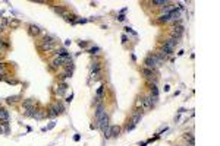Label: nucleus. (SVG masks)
<instances>
[{
    "mask_svg": "<svg viewBox=\"0 0 220 146\" xmlns=\"http://www.w3.org/2000/svg\"><path fill=\"white\" fill-rule=\"evenodd\" d=\"M160 62L157 60V57H156V54H150L145 60H144V67H147V69H151V70H154L156 67H157V64H159Z\"/></svg>",
    "mask_w": 220,
    "mask_h": 146,
    "instance_id": "nucleus-1",
    "label": "nucleus"
},
{
    "mask_svg": "<svg viewBox=\"0 0 220 146\" xmlns=\"http://www.w3.org/2000/svg\"><path fill=\"white\" fill-rule=\"evenodd\" d=\"M154 105V99L153 97H144V102H142V111L145 110H151Z\"/></svg>",
    "mask_w": 220,
    "mask_h": 146,
    "instance_id": "nucleus-2",
    "label": "nucleus"
},
{
    "mask_svg": "<svg viewBox=\"0 0 220 146\" xmlns=\"http://www.w3.org/2000/svg\"><path fill=\"white\" fill-rule=\"evenodd\" d=\"M56 48V44H51V42H45L41 39V42H40V50L41 51H53Z\"/></svg>",
    "mask_w": 220,
    "mask_h": 146,
    "instance_id": "nucleus-3",
    "label": "nucleus"
},
{
    "mask_svg": "<svg viewBox=\"0 0 220 146\" xmlns=\"http://www.w3.org/2000/svg\"><path fill=\"white\" fill-rule=\"evenodd\" d=\"M182 32H183V28H182V26H175V28H172V31H170V35H172V38L180 39Z\"/></svg>",
    "mask_w": 220,
    "mask_h": 146,
    "instance_id": "nucleus-4",
    "label": "nucleus"
},
{
    "mask_svg": "<svg viewBox=\"0 0 220 146\" xmlns=\"http://www.w3.org/2000/svg\"><path fill=\"white\" fill-rule=\"evenodd\" d=\"M142 74H144V77L147 79V80H153L154 79V70H151V69H147V67H142Z\"/></svg>",
    "mask_w": 220,
    "mask_h": 146,
    "instance_id": "nucleus-5",
    "label": "nucleus"
},
{
    "mask_svg": "<svg viewBox=\"0 0 220 146\" xmlns=\"http://www.w3.org/2000/svg\"><path fill=\"white\" fill-rule=\"evenodd\" d=\"M65 60H68V59H65V57H56V59L53 60V63H51V69H54V67H59V66H62Z\"/></svg>",
    "mask_w": 220,
    "mask_h": 146,
    "instance_id": "nucleus-6",
    "label": "nucleus"
},
{
    "mask_svg": "<svg viewBox=\"0 0 220 146\" xmlns=\"http://www.w3.org/2000/svg\"><path fill=\"white\" fill-rule=\"evenodd\" d=\"M104 114H106V111H104V108H103V105H101V104H98V105H97V111H95V118L98 120V118H100V117H103Z\"/></svg>",
    "mask_w": 220,
    "mask_h": 146,
    "instance_id": "nucleus-7",
    "label": "nucleus"
},
{
    "mask_svg": "<svg viewBox=\"0 0 220 146\" xmlns=\"http://www.w3.org/2000/svg\"><path fill=\"white\" fill-rule=\"evenodd\" d=\"M24 107L28 110L35 108V101H34V99H25V101H24Z\"/></svg>",
    "mask_w": 220,
    "mask_h": 146,
    "instance_id": "nucleus-8",
    "label": "nucleus"
},
{
    "mask_svg": "<svg viewBox=\"0 0 220 146\" xmlns=\"http://www.w3.org/2000/svg\"><path fill=\"white\" fill-rule=\"evenodd\" d=\"M183 139L186 140V142H189V145H195V140H194V135L192 133H185L183 135Z\"/></svg>",
    "mask_w": 220,
    "mask_h": 146,
    "instance_id": "nucleus-9",
    "label": "nucleus"
},
{
    "mask_svg": "<svg viewBox=\"0 0 220 146\" xmlns=\"http://www.w3.org/2000/svg\"><path fill=\"white\" fill-rule=\"evenodd\" d=\"M9 120V112L4 108H0V121H7Z\"/></svg>",
    "mask_w": 220,
    "mask_h": 146,
    "instance_id": "nucleus-10",
    "label": "nucleus"
},
{
    "mask_svg": "<svg viewBox=\"0 0 220 146\" xmlns=\"http://www.w3.org/2000/svg\"><path fill=\"white\" fill-rule=\"evenodd\" d=\"M119 133H120V127L119 126H112L110 127V136H119Z\"/></svg>",
    "mask_w": 220,
    "mask_h": 146,
    "instance_id": "nucleus-11",
    "label": "nucleus"
},
{
    "mask_svg": "<svg viewBox=\"0 0 220 146\" xmlns=\"http://www.w3.org/2000/svg\"><path fill=\"white\" fill-rule=\"evenodd\" d=\"M30 34L31 35H38L40 34V28L37 25H30Z\"/></svg>",
    "mask_w": 220,
    "mask_h": 146,
    "instance_id": "nucleus-12",
    "label": "nucleus"
},
{
    "mask_svg": "<svg viewBox=\"0 0 220 146\" xmlns=\"http://www.w3.org/2000/svg\"><path fill=\"white\" fill-rule=\"evenodd\" d=\"M92 72H95V73H100V63H98V62H95V63H92Z\"/></svg>",
    "mask_w": 220,
    "mask_h": 146,
    "instance_id": "nucleus-13",
    "label": "nucleus"
},
{
    "mask_svg": "<svg viewBox=\"0 0 220 146\" xmlns=\"http://www.w3.org/2000/svg\"><path fill=\"white\" fill-rule=\"evenodd\" d=\"M159 21H160V22H169L170 18H169V15H162V16L159 18Z\"/></svg>",
    "mask_w": 220,
    "mask_h": 146,
    "instance_id": "nucleus-14",
    "label": "nucleus"
},
{
    "mask_svg": "<svg viewBox=\"0 0 220 146\" xmlns=\"http://www.w3.org/2000/svg\"><path fill=\"white\" fill-rule=\"evenodd\" d=\"M153 4H156V6H160V4H167V1H164V0H154V1H151Z\"/></svg>",
    "mask_w": 220,
    "mask_h": 146,
    "instance_id": "nucleus-15",
    "label": "nucleus"
},
{
    "mask_svg": "<svg viewBox=\"0 0 220 146\" xmlns=\"http://www.w3.org/2000/svg\"><path fill=\"white\" fill-rule=\"evenodd\" d=\"M9 24H10V26H13V28L19 26V21H18V19H12V21H10Z\"/></svg>",
    "mask_w": 220,
    "mask_h": 146,
    "instance_id": "nucleus-16",
    "label": "nucleus"
},
{
    "mask_svg": "<svg viewBox=\"0 0 220 146\" xmlns=\"http://www.w3.org/2000/svg\"><path fill=\"white\" fill-rule=\"evenodd\" d=\"M6 101H7L9 104H12V102H16V101H18V97H9Z\"/></svg>",
    "mask_w": 220,
    "mask_h": 146,
    "instance_id": "nucleus-17",
    "label": "nucleus"
},
{
    "mask_svg": "<svg viewBox=\"0 0 220 146\" xmlns=\"http://www.w3.org/2000/svg\"><path fill=\"white\" fill-rule=\"evenodd\" d=\"M7 24H9V19H7V18H3V19H1V22H0V25H1L3 28H4Z\"/></svg>",
    "mask_w": 220,
    "mask_h": 146,
    "instance_id": "nucleus-18",
    "label": "nucleus"
},
{
    "mask_svg": "<svg viewBox=\"0 0 220 146\" xmlns=\"http://www.w3.org/2000/svg\"><path fill=\"white\" fill-rule=\"evenodd\" d=\"M98 50H100L98 47H94V48H91V50H89V53H91V54H95V53H97Z\"/></svg>",
    "mask_w": 220,
    "mask_h": 146,
    "instance_id": "nucleus-19",
    "label": "nucleus"
},
{
    "mask_svg": "<svg viewBox=\"0 0 220 146\" xmlns=\"http://www.w3.org/2000/svg\"><path fill=\"white\" fill-rule=\"evenodd\" d=\"M123 19H125L123 15H119V16H118V21H123Z\"/></svg>",
    "mask_w": 220,
    "mask_h": 146,
    "instance_id": "nucleus-20",
    "label": "nucleus"
},
{
    "mask_svg": "<svg viewBox=\"0 0 220 146\" xmlns=\"http://www.w3.org/2000/svg\"><path fill=\"white\" fill-rule=\"evenodd\" d=\"M79 45H81V47H87V42H85V41H81Z\"/></svg>",
    "mask_w": 220,
    "mask_h": 146,
    "instance_id": "nucleus-21",
    "label": "nucleus"
},
{
    "mask_svg": "<svg viewBox=\"0 0 220 146\" xmlns=\"http://www.w3.org/2000/svg\"><path fill=\"white\" fill-rule=\"evenodd\" d=\"M0 108H1V104H0Z\"/></svg>",
    "mask_w": 220,
    "mask_h": 146,
    "instance_id": "nucleus-22",
    "label": "nucleus"
},
{
    "mask_svg": "<svg viewBox=\"0 0 220 146\" xmlns=\"http://www.w3.org/2000/svg\"><path fill=\"white\" fill-rule=\"evenodd\" d=\"M176 146H180V145H176Z\"/></svg>",
    "mask_w": 220,
    "mask_h": 146,
    "instance_id": "nucleus-23",
    "label": "nucleus"
}]
</instances>
